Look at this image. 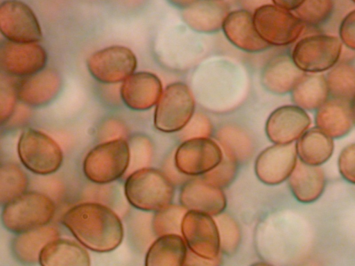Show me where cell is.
<instances>
[{"instance_id":"obj_1","label":"cell","mask_w":355,"mask_h":266,"mask_svg":"<svg viewBox=\"0 0 355 266\" xmlns=\"http://www.w3.org/2000/svg\"><path fill=\"white\" fill-rule=\"evenodd\" d=\"M62 222L83 246L95 252H110L123 241L121 218L110 207L98 202L71 206L62 215Z\"/></svg>"},{"instance_id":"obj_2","label":"cell","mask_w":355,"mask_h":266,"mask_svg":"<svg viewBox=\"0 0 355 266\" xmlns=\"http://www.w3.org/2000/svg\"><path fill=\"white\" fill-rule=\"evenodd\" d=\"M174 184L163 171L146 167L129 174L124 184L126 200L143 211H158L168 205L174 197Z\"/></svg>"},{"instance_id":"obj_3","label":"cell","mask_w":355,"mask_h":266,"mask_svg":"<svg viewBox=\"0 0 355 266\" xmlns=\"http://www.w3.org/2000/svg\"><path fill=\"white\" fill-rule=\"evenodd\" d=\"M55 213V204L49 195L26 191L2 206L1 219L6 229L17 234L49 224Z\"/></svg>"},{"instance_id":"obj_4","label":"cell","mask_w":355,"mask_h":266,"mask_svg":"<svg viewBox=\"0 0 355 266\" xmlns=\"http://www.w3.org/2000/svg\"><path fill=\"white\" fill-rule=\"evenodd\" d=\"M130 150L125 139L101 142L92 148L83 162L85 177L96 184H107L126 175Z\"/></svg>"},{"instance_id":"obj_5","label":"cell","mask_w":355,"mask_h":266,"mask_svg":"<svg viewBox=\"0 0 355 266\" xmlns=\"http://www.w3.org/2000/svg\"><path fill=\"white\" fill-rule=\"evenodd\" d=\"M343 44L338 37L314 33L299 39L291 51L294 64L308 73L328 71L340 61Z\"/></svg>"},{"instance_id":"obj_6","label":"cell","mask_w":355,"mask_h":266,"mask_svg":"<svg viewBox=\"0 0 355 266\" xmlns=\"http://www.w3.org/2000/svg\"><path fill=\"white\" fill-rule=\"evenodd\" d=\"M17 154L23 166L40 175L58 171L63 161L59 144L46 133L33 128L24 130L17 142Z\"/></svg>"},{"instance_id":"obj_7","label":"cell","mask_w":355,"mask_h":266,"mask_svg":"<svg viewBox=\"0 0 355 266\" xmlns=\"http://www.w3.org/2000/svg\"><path fill=\"white\" fill-rule=\"evenodd\" d=\"M255 29L269 45L284 46L297 42L306 26L293 12L267 3L253 12Z\"/></svg>"},{"instance_id":"obj_8","label":"cell","mask_w":355,"mask_h":266,"mask_svg":"<svg viewBox=\"0 0 355 266\" xmlns=\"http://www.w3.org/2000/svg\"><path fill=\"white\" fill-rule=\"evenodd\" d=\"M194 112L195 100L189 87L182 82L171 83L156 104L154 125L162 132H179L189 122Z\"/></svg>"},{"instance_id":"obj_9","label":"cell","mask_w":355,"mask_h":266,"mask_svg":"<svg viewBox=\"0 0 355 266\" xmlns=\"http://www.w3.org/2000/svg\"><path fill=\"white\" fill-rule=\"evenodd\" d=\"M137 60L128 47L114 45L92 53L87 60V67L92 76L104 84L124 81L135 73Z\"/></svg>"},{"instance_id":"obj_10","label":"cell","mask_w":355,"mask_h":266,"mask_svg":"<svg viewBox=\"0 0 355 266\" xmlns=\"http://www.w3.org/2000/svg\"><path fill=\"white\" fill-rule=\"evenodd\" d=\"M181 231L191 251L209 260L219 257L220 236L213 216L199 211H187L182 219Z\"/></svg>"},{"instance_id":"obj_11","label":"cell","mask_w":355,"mask_h":266,"mask_svg":"<svg viewBox=\"0 0 355 266\" xmlns=\"http://www.w3.org/2000/svg\"><path fill=\"white\" fill-rule=\"evenodd\" d=\"M223 157L221 148L209 137L193 138L179 145L174 155V163L182 174L198 176L212 170Z\"/></svg>"},{"instance_id":"obj_12","label":"cell","mask_w":355,"mask_h":266,"mask_svg":"<svg viewBox=\"0 0 355 266\" xmlns=\"http://www.w3.org/2000/svg\"><path fill=\"white\" fill-rule=\"evenodd\" d=\"M47 53L37 42L20 43L3 40L0 44V69L2 73L24 78L45 68Z\"/></svg>"},{"instance_id":"obj_13","label":"cell","mask_w":355,"mask_h":266,"mask_svg":"<svg viewBox=\"0 0 355 266\" xmlns=\"http://www.w3.org/2000/svg\"><path fill=\"white\" fill-rule=\"evenodd\" d=\"M0 30L8 40L38 42L42 39L39 21L32 9L18 0H7L0 5Z\"/></svg>"},{"instance_id":"obj_14","label":"cell","mask_w":355,"mask_h":266,"mask_svg":"<svg viewBox=\"0 0 355 266\" xmlns=\"http://www.w3.org/2000/svg\"><path fill=\"white\" fill-rule=\"evenodd\" d=\"M295 145L274 144L263 150L254 163L257 178L263 184L277 185L289 177L297 163Z\"/></svg>"},{"instance_id":"obj_15","label":"cell","mask_w":355,"mask_h":266,"mask_svg":"<svg viewBox=\"0 0 355 266\" xmlns=\"http://www.w3.org/2000/svg\"><path fill=\"white\" fill-rule=\"evenodd\" d=\"M311 118L306 110L293 105L275 109L268 116L265 131L275 144L291 143L297 140L309 127Z\"/></svg>"},{"instance_id":"obj_16","label":"cell","mask_w":355,"mask_h":266,"mask_svg":"<svg viewBox=\"0 0 355 266\" xmlns=\"http://www.w3.org/2000/svg\"><path fill=\"white\" fill-rule=\"evenodd\" d=\"M180 203L188 211H196L211 216L223 213L227 200L222 188L215 186L202 177L185 181L180 191Z\"/></svg>"},{"instance_id":"obj_17","label":"cell","mask_w":355,"mask_h":266,"mask_svg":"<svg viewBox=\"0 0 355 266\" xmlns=\"http://www.w3.org/2000/svg\"><path fill=\"white\" fill-rule=\"evenodd\" d=\"M62 85L61 76L55 69H44L17 83L18 99L29 107H44L56 98Z\"/></svg>"},{"instance_id":"obj_18","label":"cell","mask_w":355,"mask_h":266,"mask_svg":"<svg viewBox=\"0 0 355 266\" xmlns=\"http://www.w3.org/2000/svg\"><path fill=\"white\" fill-rule=\"evenodd\" d=\"M163 92L162 84L154 73H133L121 85V98L125 105L134 111H145L158 102Z\"/></svg>"},{"instance_id":"obj_19","label":"cell","mask_w":355,"mask_h":266,"mask_svg":"<svg viewBox=\"0 0 355 266\" xmlns=\"http://www.w3.org/2000/svg\"><path fill=\"white\" fill-rule=\"evenodd\" d=\"M222 30L227 40L242 51L258 53L270 46L257 32L252 12L243 8L229 12Z\"/></svg>"},{"instance_id":"obj_20","label":"cell","mask_w":355,"mask_h":266,"mask_svg":"<svg viewBox=\"0 0 355 266\" xmlns=\"http://www.w3.org/2000/svg\"><path fill=\"white\" fill-rule=\"evenodd\" d=\"M305 73L294 64L291 55L281 54L272 58L264 66L261 81L268 92L284 95L291 92Z\"/></svg>"},{"instance_id":"obj_21","label":"cell","mask_w":355,"mask_h":266,"mask_svg":"<svg viewBox=\"0 0 355 266\" xmlns=\"http://www.w3.org/2000/svg\"><path fill=\"white\" fill-rule=\"evenodd\" d=\"M230 12L223 0H199L182 10L184 22L193 30L200 33H214L222 29Z\"/></svg>"},{"instance_id":"obj_22","label":"cell","mask_w":355,"mask_h":266,"mask_svg":"<svg viewBox=\"0 0 355 266\" xmlns=\"http://www.w3.org/2000/svg\"><path fill=\"white\" fill-rule=\"evenodd\" d=\"M315 123L332 139L346 136L354 125L349 100L329 97L316 110Z\"/></svg>"},{"instance_id":"obj_23","label":"cell","mask_w":355,"mask_h":266,"mask_svg":"<svg viewBox=\"0 0 355 266\" xmlns=\"http://www.w3.org/2000/svg\"><path fill=\"white\" fill-rule=\"evenodd\" d=\"M288 185L295 199L304 204L317 200L325 187V177L319 166L297 162L288 177Z\"/></svg>"},{"instance_id":"obj_24","label":"cell","mask_w":355,"mask_h":266,"mask_svg":"<svg viewBox=\"0 0 355 266\" xmlns=\"http://www.w3.org/2000/svg\"><path fill=\"white\" fill-rule=\"evenodd\" d=\"M59 236L58 229L49 224L17 233L11 242L12 254L21 263L35 264L43 247Z\"/></svg>"},{"instance_id":"obj_25","label":"cell","mask_w":355,"mask_h":266,"mask_svg":"<svg viewBox=\"0 0 355 266\" xmlns=\"http://www.w3.org/2000/svg\"><path fill=\"white\" fill-rule=\"evenodd\" d=\"M38 263L42 266H88L91 264V260L87 251L81 244L58 237L43 247Z\"/></svg>"},{"instance_id":"obj_26","label":"cell","mask_w":355,"mask_h":266,"mask_svg":"<svg viewBox=\"0 0 355 266\" xmlns=\"http://www.w3.org/2000/svg\"><path fill=\"white\" fill-rule=\"evenodd\" d=\"M188 249L179 234L158 236L148 247L145 257L146 266L184 265Z\"/></svg>"},{"instance_id":"obj_27","label":"cell","mask_w":355,"mask_h":266,"mask_svg":"<svg viewBox=\"0 0 355 266\" xmlns=\"http://www.w3.org/2000/svg\"><path fill=\"white\" fill-rule=\"evenodd\" d=\"M291 95L294 105L304 110L316 111L330 97L325 75L306 73Z\"/></svg>"},{"instance_id":"obj_28","label":"cell","mask_w":355,"mask_h":266,"mask_svg":"<svg viewBox=\"0 0 355 266\" xmlns=\"http://www.w3.org/2000/svg\"><path fill=\"white\" fill-rule=\"evenodd\" d=\"M300 161L311 165L320 166L325 163L334 151L332 138L318 127L307 130L295 144Z\"/></svg>"},{"instance_id":"obj_29","label":"cell","mask_w":355,"mask_h":266,"mask_svg":"<svg viewBox=\"0 0 355 266\" xmlns=\"http://www.w3.org/2000/svg\"><path fill=\"white\" fill-rule=\"evenodd\" d=\"M215 138L224 154L237 163L248 160L253 152L250 137L235 125L227 124L220 127L216 131Z\"/></svg>"},{"instance_id":"obj_30","label":"cell","mask_w":355,"mask_h":266,"mask_svg":"<svg viewBox=\"0 0 355 266\" xmlns=\"http://www.w3.org/2000/svg\"><path fill=\"white\" fill-rule=\"evenodd\" d=\"M330 97L350 100L355 95V67L339 62L325 75Z\"/></svg>"},{"instance_id":"obj_31","label":"cell","mask_w":355,"mask_h":266,"mask_svg":"<svg viewBox=\"0 0 355 266\" xmlns=\"http://www.w3.org/2000/svg\"><path fill=\"white\" fill-rule=\"evenodd\" d=\"M26 172L14 163H5L0 168V201L1 206L24 193L28 187Z\"/></svg>"},{"instance_id":"obj_32","label":"cell","mask_w":355,"mask_h":266,"mask_svg":"<svg viewBox=\"0 0 355 266\" xmlns=\"http://www.w3.org/2000/svg\"><path fill=\"white\" fill-rule=\"evenodd\" d=\"M187 211L182 205L171 204L156 211L151 220L153 234L157 237L166 234H182V222Z\"/></svg>"},{"instance_id":"obj_33","label":"cell","mask_w":355,"mask_h":266,"mask_svg":"<svg viewBox=\"0 0 355 266\" xmlns=\"http://www.w3.org/2000/svg\"><path fill=\"white\" fill-rule=\"evenodd\" d=\"M334 0H306L293 12L306 26L318 28L331 17Z\"/></svg>"},{"instance_id":"obj_34","label":"cell","mask_w":355,"mask_h":266,"mask_svg":"<svg viewBox=\"0 0 355 266\" xmlns=\"http://www.w3.org/2000/svg\"><path fill=\"white\" fill-rule=\"evenodd\" d=\"M213 217L219 231L220 251L226 255H233L241 240V233L238 223L230 215L223 212Z\"/></svg>"},{"instance_id":"obj_35","label":"cell","mask_w":355,"mask_h":266,"mask_svg":"<svg viewBox=\"0 0 355 266\" xmlns=\"http://www.w3.org/2000/svg\"><path fill=\"white\" fill-rule=\"evenodd\" d=\"M130 161L126 175L140 168L149 167L153 154V143L143 134H136L128 141Z\"/></svg>"},{"instance_id":"obj_36","label":"cell","mask_w":355,"mask_h":266,"mask_svg":"<svg viewBox=\"0 0 355 266\" xmlns=\"http://www.w3.org/2000/svg\"><path fill=\"white\" fill-rule=\"evenodd\" d=\"M14 77L1 73L0 80V121L3 125L12 116L17 100V83L13 80Z\"/></svg>"},{"instance_id":"obj_37","label":"cell","mask_w":355,"mask_h":266,"mask_svg":"<svg viewBox=\"0 0 355 266\" xmlns=\"http://www.w3.org/2000/svg\"><path fill=\"white\" fill-rule=\"evenodd\" d=\"M238 163L223 154L222 161L210 171L202 175L208 183L220 188L228 186L237 172Z\"/></svg>"},{"instance_id":"obj_38","label":"cell","mask_w":355,"mask_h":266,"mask_svg":"<svg viewBox=\"0 0 355 266\" xmlns=\"http://www.w3.org/2000/svg\"><path fill=\"white\" fill-rule=\"evenodd\" d=\"M212 124L209 119L202 113L193 114L186 126L180 130L182 141L193 138L209 137L212 133Z\"/></svg>"},{"instance_id":"obj_39","label":"cell","mask_w":355,"mask_h":266,"mask_svg":"<svg viewBox=\"0 0 355 266\" xmlns=\"http://www.w3.org/2000/svg\"><path fill=\"white\" fill-rule=\"evenodd\" d=\"M338 169L347 181L355 184V143L346 146L338 157Z\"/></svg>"},{"instance_id":"obj_40","label":"cell","mask_w":355,"mask_h":266,"mask_svg":"<svg viewBox=\"0 0 355 266\" xmlns=\"http://www.w3.org/2000/svg\"><path fill=\"white\" fill-rule=\"evenodd\" d=\"M338 36L344 46L355 51V8L350 10L341 20L338 27Z\"/></svg>"},{"instance_id":"obj_41","label":"cell","mask_w":355,"mask_h":266,"mask_svg":"<svg viewBox=\"0 0 355 266\" xmlns=\"http://www.w3.org/2000/svg\"><path fill=\"white\" fill-rule=\"evenodd\" d=\"M100 143L116 139H125L127 130L123 123L116 119H108L103 122L98 130Z\"/></svg>"},{"instance_id":"obj_42","label":"cell","mask_w":355,"mask_h":266,"mask_svg":"<svg viewBox=\"0 0 355 266\" xmlns=\"http://www.w3.org/2000/svg\"><path fill=\"white\" fill-rule=\"evenodd\" d=\"M220 257L215 260H209L205 258H202L190 249H188L187 254L186 256V259L184 261V265H202V266H211V265H218L220 263Z\"/></svg>"},{"instance_id":"obj_43","label":"cell","mask_w":355,"mask_h":266,"mask_svg":"<svg viewBox=\"0 0 355 266\" xmlns=\"http://www.w3.org/2000/svg\"><path fill=\"white\" fill-rule=\"evenodd\" d=\"M306 0H272V3L284 10L293 12L300 7Z\"/></svg>"},{"instance_id":"obj_44","label":"cell","mask_w":355,"mask_h":266,"mask_svg":"<svg viewBox=\"0 0 355 266\" xmlns=\"http://www.w3.org/2000/svg\"><path fill=\"white\" fill-rule=\"evenodd\" d=\"M271 2L272 0H240L241 8L252 13L259 7Z\"/></svg>"},{"instance_id":"obj_45","label":"cell","mask_w":355,"mask_h":266,"mask_svg":"<svg viewBox=\"0 0 355 266\" xmlns=\"http://www.w3.org/2000/svg\"><path fill=\"white\" fill-rule=\"evenodd\" d=\"M199 0H167V1L173 6L181 10L185 9Z\"/></svg>"},{"instance_id":"obj_46","label":"cell","mask_w":355,"mask_h":266,"mask_svg":"<svg viewBox=\"0 0 355 266\" xmlns=\"http://www.w3.org/2000/svg\"><path fill=\"white\" fill-rule=\"evenodd\" d=\"M350 108L352 112V115L354 121V124L355 125V95L352 97V98L349 100Z\"/></svg>"},{"instance_id":"obj_47","label":"cell","mask_w":355,"mask_h":266,"mask_svg":"<svg viewBox=\"0 0 355 266\" xmlns=\"http://www.w3.org/2000/svg\"><path fill=\"white\" fill-rule=\"evenodd\" d=\"M351 1L355 3V0H351Z\"/></svg>"},{"instance_id":"obj_48","label":"cell","mask_w":355,"mask_h":266,"mask_svg":"<svg viewBox=\"0 0 355 266\" xmlns=\"http://www.w3.org/2000/svg\"><path fill=\"white\" fill-rule=\"evenodd\" d=\"M216 1H219V0H216Z\"/></svg>"}]
</instances>
